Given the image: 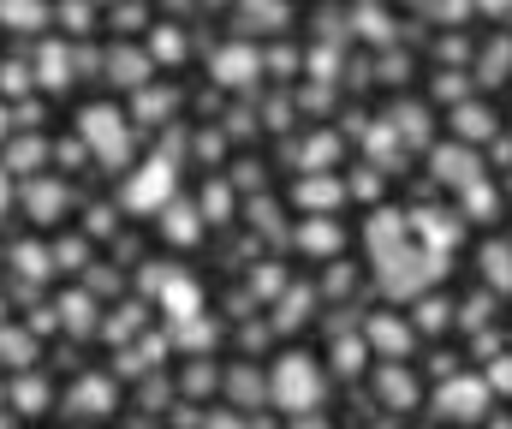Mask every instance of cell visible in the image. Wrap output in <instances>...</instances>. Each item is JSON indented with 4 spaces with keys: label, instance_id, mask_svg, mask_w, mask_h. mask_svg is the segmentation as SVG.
Listing matches in <instances>:
<instances>
[{
    "label": "cell",
    "instance_id": "cell-4",
    "mask_svg": "<svg viewBox=\"0 0 512 429\" xmlns=\"http://www.w3.org/2000/svg\"><path fill=\"white\" fill-rule=\"evenodd\" d=\"M310 429H322V424H310Z\"/></svg>",
    "mask_w": 512,
    "mask_h": 429
},
{
    "label": "cell",
    "instance_id": "cell-1",
    "mask_svg": "<svg viewBox=\"0 0 512 429\" xmlns=\"http://www.w3.org/2000/svg\"><path fill=\"white\" fill-rule=\"evenodd\" d=\"M274 400H280L286 412H310V406L322 400V376H316V364H310V358H280Z\"/></svg>",
    "mask_w": 512,
    "mask_h": 429
},
{
    "label": "cell",
    "instance_id": "cell-3",
    "mask_svg": "<svg viewBox=\"0 0 512 429\" xmlns=\"http://www.w3.org/2000/svg\"><path fill=\"white\" fill-rule=\"evenodd\" d=\"M477 412H483V388H477V382L453 388V418H477Z\"/></svg>",
    "mask_w": 512,
    "mask_h": 429
},
{
    "label": "cell",
    "instance_id": "cell-2",
    "mask_svg": "<svg viewBox=\"0 0 512 429\" xmlns=\"http://www.w3.org/2000/svg\"><path fill=\"white\" fill-rule=\"evenodd\" d=\"M167 191H173V167H167V161H149V173H143L137 185H126V203L131 209H149V203L167 197Z\"/></svg>",
    "mask_w": 512,
    "mask_h": 429
}]
</instances>
